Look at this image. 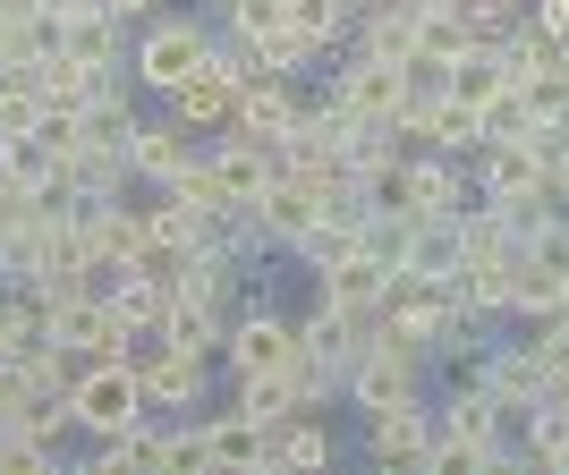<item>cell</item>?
<instances>
[{
    "label": "cell",
    "mask_w": 569,
    "mask_h": 475,
    "mask_svg": "<svg viewBox=\"0 0 569 475\" xmlns=\"http://www.w3.org/2000/svg\"><path fill=\"white\" fill-rule=\"evenodd\" d=\"M213 34H221L213 9H153V18L137 26V43H128V77H137L153 102H170L204 60H213Z\"/></svg>",
    "instance_id": "6da1fadb"
},
{
    "label": "cell",
    "mask_w": 569,
    "mask_h": 475,
    "mask_svg": "<svg viewBox=\"0 0 569 475\" xmlns=\"http://www.w3.org/2000/svg\"><path fill=\"white\" fill-rule=\"evenodd\" d=\"M426 382H433V356L408 348V340L375 332L366 348H357L349 382H340V400L357 407V416H382V407H426Z\"/></svg>",
    "instance_id": "7a4b0ae2"
},
{
    "label": "cell",
    "mask_w": 569,
    "mask_h": 475,
    "mask_svg": "<svg viewBox=\"0 0 569 475\" xmlns=\"http://www.w3.org/2000/svg\"><path fill=\"white\" fill-rule=\"evenodd\" d=\"M289 356H298V323L281 314V297L263 289V272L247 281V306L230 314V348H221V382L238 374H281Z\"/></svg>",
    "instance_id": "3957f363"
},
{
    "label": "cell",
    "mask_w": 569,
    "mask_h": 475,
    "mask_svg": "<svg viewBox=\"0 0 569 475\" xmlns=\"http://www.w3.org/2000/svg\"><path fill=\"white\" fill-rule=\"evenodd\" d=\"M69 407H77V433H86V442L128 433V425H144V416H153L137 356H102V365H86V374H77V391H69Z\"/></svg>",
    "instance_id": "277c9868"
},
{
    "label": "cell",
    "mask_w": 569,
    "mask_h": 475,
    "mask_svg": "<svg viewBox=\"0 0 569 475\" xmlns=\"http://www.w3.org/2000/svg\"><path fill=\"white\" fill-rule=\"evenodd\" d=\"M137 374H144V400H153V416H196V407L213 400V382H221V356L170 348V340L153 332V340H137Z\"/></svg>",
    "instance_id": "5b68a950"
},
{
    "label": "cell",
    "mask_w": 569,
    "mask_h": 475,
    "mask_svg": "<svg viewBox=\"0 0 569 475\" xmlns=\"http://www.w3.org/2000/svg\"><path fill=\"white\" fill-rule=\"evenodd\" d=\"M468 179H476L485 204H536V195H552L545 188V144L536 137H485L468 153Z\"/></svg>",
    "instance_id": "8992f818"
},
{
    "label": "cell",
    "mask_w": 569,
    "mask_h": 475,
    "mask_svg": "<svg viewBox=\"0 0 569 475\" xmlns=\"http://www.w3.org/2000/svg\"><path fill=\"white\" fill-rule=\"evenodd\" d=\"M400 179H408V204H400L408 221H459V213L476 204L468 162H459V153H433V144H408Z\"/></svg>",
    "instance_id": "52a82bcc"
},
{
    "label": "cell",
    "mask_w": 569,
    "mask_h": 475,
    "mask_svg": "<svg viewBox=\"0 0 569 475\" xmlns=\"http://www.w3.org/2000/svg\"><path fill=\"white\" fill-rule=\"evenodd\" d=\"M468 374L493 391V407L519 425V416H536L545 407V391H552V374H545V356L527 348V340H510V348H476L468 356Z\"/></svg>",
    "instance_id": "ba28073f"
},
{
    "label": "cell",
    "mask_w": 569,
    "mask_h": 475,
    "mask_svg": "<svg viewBox=\"0 0 569 475\" xmlns=\"http://www.w3.org/2000/svg\"><path fill=\"white\" fill-rule=\"evenodd\" d=\"M323 85H332L340 102H349L357 119H391L400 128V111H408V69H391V60H366V51H340L332 69H323Z\"/></svg>",
    "instance_id": "9c48e42d"
},
{
    "label": "cell",
    "mask_w": 569,
    "mask_h": 475,
    "mask_svg": "<svg viewBox=\"0 0 569 475\" xmlns=\"http://www.w3.org/2000/svg\"><path fill=\"white\" fill-rule=\"evenodd\" d=\"M400 137H408V144H433V153H459V162H468L476 144H485V111H476V102H459L451 85H442V94H408Z\"/></svg>",
    "instance_id": "30bf717a"
},
{
    "label": "cell",
    "mask_w": 569,
    "mask_h": 475,
    "mask_svg": "<svg viewBox=\"0 0 569 475\" xmlns=\"http://www.w3.org/2000/svg\"><path fill=\"white\" fill-rule=\"evenodd\" d=\"M51 340H69L77 356H137V332H128V323H119V306L111 297H102V289H86V297H60V306H51Z\"/></svg>",
    "instance_id": "8fae6325"
},
{
    "label": "cell",
    "mask_w": 569,
    "mask_h": 475,
    "mask_svg": "<svg viewBox=\"0 0 569 475\" xmlns=\"http://www.w3.org/2000/svg\"><path fill=\"white\" fill-rule=\"evenodd\" d=\"M204 144H213V137H204V128H188L179 111H144L137 144H128V170H137V188H162V179H179Z\"/></svg>",
    "instance_id": "7c38bea8"
},
{
    "label": "cell",
    "mask_w": 569,
    "mask_h": 475,
    "mask_svg": "<svg viewBox=\"0 0 569 475\" xmlns=\"http://www.w3.org/2000/svg\"><path fill=\"white\" fill-rule=\"evenodd\" d=\"M391 289H400V263L375 255V246H357L349 263H332V272H315V297H332V306L366 314V323H382V306H391Z\"/></svg>",
    "instance_id": "4fadbf2b"
},
{
    "label": "cell",
    "mask_w": 569,
    "mask_h": 475,
    "mask_svg": "<svg viewBox=\"0 0 569 475\" xmlns=\"http://www.w3.org/2000/svg\"><path fill=\"white\" fill-rule=\"evenodd\" d=\"M366 458L391 467V475L433 467V400L426 407H382V416H366Z\"/></svg>",
    "instance_id": "5bb4252c"
},
{
    "label": "cell",
    "mask_w": 569,
    "mask_h": 475,
    "mask_svg": "<svg viewBox=\"0 0 569 475\" xmlns=\"http://www.w3.org/2000/svg\"><path fill=\"white\" fill-rule=\"evenodd\" d=\"M238 94H247V77H238L230 60H221V34H213V60H204V69H196L188 85H179V94L162 102V111H179V119H188V128H204V137H221V128H230V111H238Z\"/></svg>",
    "instance_id": "9a60e30c"
},
{
    "label": "cell",
    "mask_w": 569,
    "mask_h": 475,
    "mask_svg": "<svg viewBox=\"0 0 569 475\" xmlns=\"http://www.w3.org/2000/svg\"><path fill=\"white\" fill-rule=\"evenodd\" d=\"M298 119H307V85H298V77H256V85L238 94L230 128H238V137H256V144H281Z\"/></svg>",
    "instance_id": "2e32d148"
},
{
    "label": "cell",
    "mask_w": 569,
    "mask_h": 475,
    "mask_svg": "<svg viewBox=\"0 0 569 475\" xmlns=\"http://www.w3.org/2000/svg\"><path fill=\"white\" fill-rule=\"evenodd\" d=\"M102 297L119 306V323L137 340H153L170 323V297H179V289H170V272H153V263H119L111 281H102Z\"/></svg>",
    "instance_id": "e0dca14e"
},
{
    "label": "cell",
    "mask_w": 569,
    "mask_h": 475,
    "mask_svg": "<svg viewBox=\"0 0 569 475\" xmlns=\"http://www.w3.org/2000/svg\"><path fill=\"white\" fill-rule=\"evenodd\" d=\"M204 153H213L221 195H230V204H256V195L272 188V179H281V144H256V137H238V128H221V137L204 144Z\"/></svg>",
    "instance_id": "ac0fdd59"
},
{
    "label": "cell",
    "mask_w": 569,
    "mask_h": 475,
    "mask_svg": "<svg viewBox=\"0 0 569 475\" xmlns=\"http://www.w3.org/2000/svg\"><path fill=\"white\" fill-rule=\"evenodd\" d=\"M298 340H307L323 365H340V382H349V365H357V348L375 340V323H366V314H349V306H332V297H315V306L298 314Z\"/></svg>",
    "instance_id": "d6986e66"
},
{
    "label": "cell",
    "mask_w": 569,
    "mask_h": 475,
    "mask_svg": "<svg viewBox=\"0 0 569 475\" xmlns=\"http://www.w3.org/2000/svg\"><path fill=\"white\" fill-rule=\"evenodd\" d=\"M60 195H77V204H111V195H137V170H128V153L77 144V153H60Z\"/></svg>",
    "instance_id": "ffe728a7"
},
{
    "label": "cell",
    "mask_w": 569,
    "mask_h": 475,
    "mask_svg": "<svg viewBox=\"0 0 569 475\" xmlns=\"http://www.w3.org/2000/svg\"><path fill=\"white\" fill-rule=\"evenodd\" d=\"M128 43H137V26L102 18V9H77V18H60V51H77V60H86V69H102V77L128 69Z\"/></svg>",
    "instance_id": "44dd1931"
},
{
    "label": "cell",
    "mask_w": 569,
    "mask_h": 475,
    "mask_svg": "<svg viewBox=\"0 0 569 475\" xmlns=\"http://www.w3.org/2000/svg\"><path fill=\"white\" fill-rule=\"evenodd\" d=\"M340 442L323 433V416H281V425L263 433V475H281V467H332Z\"/></svg>",
    "instance_id": "7402d4cb"
},
{
    "label": "cell",
    "mask_w": 569,
    "mask_h": 475,
    "mask_svg": "<svg viewBox=\"0 0 569 475\" xmlns=\"http://www.w3.org/2000/svg\"><path fill=\"white\" fill-rule=\"evenodd\" d=\"M510 442H519L527 467L569 475V400H552V391H545V407H536V416H519V433H510Z\"/></svg>",
    "instance_id": "603a6c76"
},
{
    "label": "cell",
    "mask_w": 569,
    "mask_h": 475,
    "mask_svg": "<svg viewBox=\"0 0 569 475\" xmlns=\"http://www.w3.org/2000/svg\"><path fill=\"white\" fill-rule=\"evenodd\" d=\"M0 188H9V195H34V204L60 195V153H51L43 137H9V144H0Z\"/></svg>",
    "instance_id": "cb8c5ba5"
},
{
    "label": "cell",
    "mask_w": 569,
    "mask_h": 475,
    "mask_svg": "<svg viewBox=\"0 0 569 475\" xmlns=\"http://www.w3.org/2000/svg\"><path fill=\"white\" fill-rule=\"evenodd\" d=\"M349 51L408 69V60H417V9H375V18H357V26H349Z\"/></svg>",
    "instance_id": "d4e9b609"
},
{
    "label": "cell",
    "mask_w": 569,
    "mask_h": 475,
    "mask_svg": "<svg viewBox=\"0 0 569 475\" xmlns=\"http://www.w3.org/2000/svg\"><path fill=\"white\" fill-rule=\"evenodd\" d=\"M230 416H247L256 433H272L281 416H307V407H298L289 374H238V382H230Z\"/></svg>",
    "instance_id": "484cf974"
},
{
    "label": "cell",
    "mask_w": 569,
    "mask_h": 475,
    "mask_svg": "<svg viewBox=\"0 0 569 475\" xmlns=\"http://www.w3.org/2000/svg\"><path fill=\"white\" fill-rule=\"evenodd\" d=\"M162 340H170V348H196V356H221V348H230V314L204 306V297H170Z\"/></svg>",
    "instance_id": "4316f807"
},
{
    "label": "cell",
    "mask_w": 569,
    "mask_h": 475,
    "mask_svg": "<svg viewBox=\"0 0 569 475\" xmlns=\"http://www.w3.org/2000/svg\"><path fill=\"white\" fill-rule=\"evenodd\" d=\"M561 306H569V272H552V263L519 255V289H510V314H519V323H552Z\"/></svg>",
    "instance_id": "83f0119b"
},
{
    "label": "cell",
    "mask_w": 569,
    "mask_h": 475,
    "mask_svg": "<svg viewBox=\"0 0 569 475\" xmlns=\"http://www.w3.org/2000/svg\"><path fill=\"white\" fill-rule=\"evenodd\" d=\"M561 69V43H552L545 26L527 18V26H510V43H501V85H536V77H552Z\"/></svg>",
    "instance_id": "f1b7e54d"
},
{
    "label": "cell",
    "mask_w": 569,
    "mask_h": 475,
    "mask_svg": "<svg viewBox=\"0 0 569 475\" xmlns=\"http://www.w3.org/2000/svg\"><path fill=\"white\" fill-rule=\"evenodd\" d=\"M60 51V26L34 9V18H18V26H0V77H34Z\"/></svg>",
    "instance_id": "f546056e"
},
{
    "label": "cell",
    "mask_w": 569,
    "mask_h": 475,
    "mask_svg": "<svg viewBox=\"0 0 569 475\" xmlns=\"http://www.w3.org/2000/svg\"><path fill=\"white\" fill-rule=\"evenodd\" d=\"M119 77H128V69H119ZM94 85H102V69H86L77 51H51L43 69H34V94L60 102V111H86V102H94Z\"/></svg>",
    "instance_id": "4dcf8cb0"
},
{
    "label": "cell",
    "mask_w": 569,
    "mask_h": 475,
    "mask_svg": "<svg viewBox=\"0 0 569 475\" xmlns=\"http://www.w3.org/2000/svg\"><path fill=\"white\" fill-rule=\"evenodd\" d=\"M289 26H307L323 51H349V26H357V0H289Z\"/></svg>",
    "instance_id": "1f68e13d"
},
{
    "label": "cell",
    "mask_w": 569,
    "mask_h": 475,
    "mask_svg": "<svg viewBox=\"0 0 569 475\" xmlns=\"http://www.w3.org/2000/svg\"><path fill=\"white\" fill-rule=\"evenodd\" d=\"M170 195H179V204H188V213H238L230 195H221V170H213V153H196L188 170H179V179H162Z\"/></svg>",
    "instance_id": "d6a6232c"
},
{
    "label": "cell",
    "mask_w": 569,
    "mask_h": 475,
    "mask_svg": "<svg viewBox=\"0 0 569 475\" xmlns=\"http://www.w3.org/2000/svg\"><path fill=\"white\" fill-rule=\"evenodd\" d=\"M34 128H43V94H34V77H0V144L34 137Z\"/></svg>",
    "instance_id": "836d02e7"
},
{
    "label": "cell",
    "mask_w": 569,
    "mask_h": 475,
    "mask_svg": "<svg viewBox=\"0 0 569 475\" xmlns=\"http://www.w3.org/2000/svg\"><path fill=\"white\" fill-rule=\"evenodd\" d=\"M485 137H536V111H527L519 85H501V94L485 102Z\"/></svg>",
    "instance_id": "e575fe53"
},
{
    "label": "cell",
    "mask_w": 569,
    "mask_h": 475,
    "mask_svg": "<svg viewBox=\"0 0 569 475\" xmlns=\"http://www.w3.org/2000/svg\"><path fill=\"white\" fill-rule=\"evenodd\" d=\"M26 348V314H18V289H0V365Z\"/></svg>",
    "instance_id": "d590c367"
},
{
    "label": "cell",
    "mask_w": 569,
    "mask_h": 475,
    "mask_svg": "<svg viewBox=\"0 0 569 475\" xmlns=\"http://www.w3.org/2000/svg\"><path fill=\"white\" fill-rule=\"evenodd\" d=\"M545 188H552V204H569V128L545 144Z\"/></svg>",
    "instance_id": "8d00e7d4"
},
{
    "label": "cell",
    "mask_w": 569,
    "mask_h": 475,
    "mask_svg": "<svg viewBox=\"0 0 569 475\" xmlns=\"http://www.w3.org/2000/svg\"><path fill=\"white\" fill-rule=\"evenodd\" d=\"M527 18L545 26L552 43H569V0H527Z\"/></svg>",
    "instance_id": "74e56055"
},
{
    "label": "cell",
    "mask_w": 569,
    "mask_h": 475,
    "mask_svg": "<svg viewBox=\"0 0 569 475\" xmlns=\"http://www.w3.org/2000/svg\"><path fill=\"white\" fill-rule=\"evenodd\" d=\"M18 18H34V0H0V26H18Z\"/></svg>",
    "instance_id": "f35d334b"
}]
</instances>
